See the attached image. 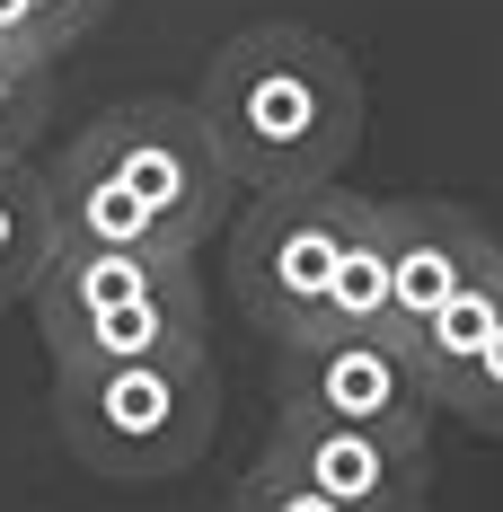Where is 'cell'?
Listing matches in <instances>:
<instances>
[{"label": "cell", "instance_id": "4", "mask_svg": "<svg viewBox=\"0 0 503 512\" xmlns=\"http://www.w3.org/2000/svg\"><path fill=\"white\" fill-rule=\"evenodd\" d=\"M362 212H371L362 195H345L336 177H318V186H265L248 204V221L230 230V292H239V309L274 345L318 336L327 283L345 265Z\"/></svg>", "mask_w": 503, "mask_h": 512}, {"label": "cell", "instance_id": "11", "mask_svg": "<svg viewBox=\"0 0 503 512\" xmlns=\"http://www.w3.org/2000/svg\"><path fill=\"white\" fill-rule=\"evenodd\" d=\"M53 239H62V230H53L45 168H27V151L0 159V309L36 292V274H45Z\"/></svg>", "mask_w": 503, "mask_h": 512}, {"label": "cell", "instance_id": "8", "mask_svg": "<svg viewBox=\"0 0 503 512\" xmlns=\"http://www.w3.org/2000/svg\"><path fill=\"white\" fill-rule=\"evenodd\" d=\"M195 283V256H168V248H106V239H53L45 274H36V327H71L89 309H124V301H151V292H177Z\"/></svg>", "mask_w": 503, "mask_h": 512}, {"label": "cell", "instance_id": "6", "mask_svg": "<svg viewBox=\"0 0 503 512\" xmlns=\"http://www.w3.org/2000/svg\"><path fill=\"white\" fill-rule=\"evenodd\" d=\"M274 389H283V407H301V415L433 424V398H424L406 345L380 336V327H318V336H292L283 362H274Z\"/></svg>", "mask_w": 503, "mask_h": 512}, {"label": "cell", "instance_id": "5", "mask_svg": "<svg viewBox=\"0 0 503 512\" xmlns=\"http://www.w3.org/2000/svg\"><path fill=\"white\" fill-rule=\"evenodd\" d=\"M71 142L98 159L115 186H133L168 221L177 248H203L230 221L239 177L221 168V151H212V133H203V115L186 98H124V106H106L89 133H71Z\"/></svg>", "mask_w": 503, "mask_h": 512}, {"label": "cell", "instance_id": "13", "mask_svg": "<svg viewBox=\"0 0 503 512\" xmlns=\"http://www.w3.org/2000/svg\"><path fill=\"white\" fill-rule=\"evenodd\" d=\"M106 9H115V0H0V45L53 62V53L80 45V36L106 18Z\"/></svg>", "mask_w": 503, "mask_h": 512}, {"label": "cell", "instance_id": "10", "mask_svg": "<svg viewBox=\"0 0 503 512\" xmlns=\"http://www.w3.org/2000/svg\"><path fill=\"white\" fill-rule=\"evenodd\" d=\"M53 362H124V354H168V345H203V283L151 292L124 309H89L71 327H45Z\"/></svg>", "mask_w": 503, "mask_h": 512}, {"label": "cell", "instance_id": "12", "mask_svg": "<svg viewBox=\"0 0 503 512\" xmlns=\"http://www.w3.org/2000/svg\"><path fill=\"white\" fill-rule=\"evenodd\" d=\"M318 327H380V336H389V248H380V204L362 212L345 265H336V283H327V318H318Z\"/></svg>", "mask_w": 503, "mask_h": 512}, {"label": "cell", "instance_id": "1", "mask_svg": "<svg viewBox=\"0 0 503 512\" xmlns=\"http://www.w3.org/2000/svg\"><path fill=\"white\" fill-rule=\"evenodd\" d=\"M195 115L212 133V151H221V168L248 195L318 186L362 142V71L318 27L265 18V27H239L212 53V71L195 89Z\"/></svg>", "mask_w": 503, "mask_h": 512}, {"label": "cell", "instance_id": "2", "mask_svg": "<svg viewBox=\"0 0 503 512\" xmlns=\"http://www.w3.org/2000/svg\"><path fill=\"white\" fill-rule=\"evenodd\" d=\"M53 424L89 477L159 486V477H186L212 451L221 371L203 345L124 354V362H53Z\"/></svg>", "mask_w": 503, "mask_h": 512}, {"label": "cell", "instance_id": "14", "mask_svg": "<svg viewBox=\"0 0 503 512\" xmlns=\"http://www.w3.org/2000/svg\"><path fill=\"white\" fill-rule=\"evenodd\" d=\"M53 115V62H27V53H0V159H18Z\"/></svg>", "mask_w": 503, "mask_h": 512}, {"label": "cell", "instance_id": "7", "mask_svg": "<svg viewBox=\"0 0 503 512\" xmlns=\"http://www.w3.org/2000/svg\"><path fill=\"white\" fill-rule=\"evenodd\" d=\"M380 248H389V336H406L495 256V239L459 204H380Z\"/></svg>", "mask_w": 503, "mask_h": 512}, {"label": "cell", "instance_id": "9", "mask_svg": "<svg viewBox=\"0 0 503 512\" xmlns=\"http://www.w3.org/2000/svg\"><path fill=\"white\" fill-rule=\"evenodd\" d=\"M495 318H503V248L486 256V265H477L442 309H424V318L398 336L406 362H415V380H424V398H433V415H451L468 362L486 354V336H495Z\"/></svg>", "mask_w": 503, "mask_h": 512}, {"label": "cell", "instance_id": "15", "mask_svg": "<svg viewBox=\"0 0 503 512\" xmlns=\"http://www.w3.org/2000/svg\"><path fill=\"white\" fill-rule=\"evenodd\" d=\"M451 415H459V424H477V433H503V318H495V336H486V354L468 362Z\"/></svg>", "mask_w": 503, "mask_h": 512}, {"label": "cell", "instance_id": "3", "mask_svg": "<svg viewBox=\"0 0 503 512\" xmlns=\"http://www.w3.org/2000/svg\"><path fill=\"white\" fill-rule=\"evenodd\" d=\"M433 495L424 424H345L283 407L274 442L230 486L239 512H415Z\"/></svg>", "mask_w": 503, "mask_h": 512}]
</instances>
